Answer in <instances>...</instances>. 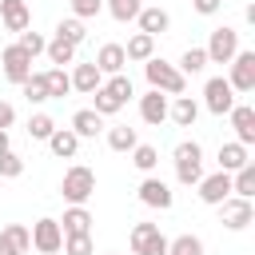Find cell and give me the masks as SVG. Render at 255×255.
<instances>
[{
	"mask_svg": "<svg viewBox=\"0 0 255 255\" xmlns=\"http://www.w3.org/2000/svg\"><path fill=\"white\" fill-rule=\"evenodd\" d=\"M143 76H147V88H155V92H163V96H183V92H187V76H183L175 64L159 60V56L143 60Z\"/></svg>",
	"mask_w": 255,
	"mask_h": 255,
	"instance_id": "1",
	"label": "cell"
},
{
	"mask_svg": "<svg viewBox=\"0 0 255 255\" xmlns=\"http://www.w3.org/2000/svg\"><path fill=\"white\" fill-rule=\"evenodd\" d=\"M171 163H175V179L183 187H195L203 179V147L195 139H179L171 151Z\"/></svg>",
	"mask_w": 255,
	"mask_h": 255,
	"instance_id": "2",
	"label": "cell"
},
{
	"mask_svg": "<svg viewBox=\"0 0 255 255\" xmlns=\"http://www.w3.org/2000/svg\"><path fill=\"white\" fill-rule=\"evenodd\" d=\"M60 195H64L68 203H88V199L96 195V171L84 167V163H72V167L64 171V179H60Z\"/></svg>",
	"mask_w": 255,
	"mask_h": 255,
	"instance_id": "3",
	"label": "cell"
},
{
	"mask_svg": "<svg viewBox=\"0 0 255 255\" xmlns=\"http://www.w3.org/2000/svg\"><path fill=\"white\" fill-rule=\"evenodd\" d=\"M128 243H131V255H167V235L159 231V223H135Z\"/></svg>",
	"mask_w": 255,
	"mask_h": 255,
	"instance_id": "4",
	"label": "cell"
},
{
	"mask_svg": "<svg viewBox=\"0 0 255 255\" xmlns=\"http://www.w3.org/2000/svg\"><path fill=\"white\" fill-rule=\"evenodd\" d=\"M207 64H231V56L239 52V32L231 24H219L211 28V40H207Z\"/></svg>",
	"mask_w": 255,
	"mask_h": 255,
	"instance_id": "5",
	"label": "cell"
},
{
	"mask_svg": "<svg viewBox=\"0 0 255 255\" xmlns=\"http://www.w3.org/2000/svg\"><path fill=\"white\" fill-rule=\"evenodd\" d=\"M227 84H231V92H255V52L251 48H239L235 56H231V72H227Z\"/></svg>",
	"mask_w": 255,
	"mask_h": 255,
	"instance_id": "6",
	"label": "cell"
},
{
	"mask_svg": "<svg viewBox=\"0 0 255 255\" xmlns=\"http://www.w3.org/2000/svg\"><path fill=\"white\" fill-rule=\"evenodd\" d=\"M219 223H223L227 231H243V227H251V223H255V207H251V199H243V195H227V199L219 203Z\"/></svg>",
	"mask_w": 255,
	"mask_h": 255,
	"instance_id": "7",
	"label": "cell"
},
{
	"mask_svg": "<svg viewBox=\"0 0 255 255\" xmlns=\"http://www.w3.org/2000/svg\"><path fill=\"white\" fill-rule=\"evenodd\" d=\"M28 235H32V247H36L40 255H56V251L64 247V231H60V219H52V215L36 219V223L28 227Z\"/></svg>",
	"mask_w": 255,
	"mask_h": 255,
	"instance_id": "8",
	"label": "cell"
},
{
	"mask_svg": "<svg viewBox=\"0 0 255 255\" xmlns=\"http://www.w3.org/2000/svg\"><path fill=\"white\" fill-rule=\"evenodd\" d=\"M0 72H4V80H8V84H16V88H20V84L32 76V56H28L20 44H8V48L0 52Z\"/></svg>",
	"mask_w": 255,
	"mask_h": 255,
	"instance_id": "9",
	"label": "cell"
},
{
	"mask_svg": "<svg viewBox=\"0 0 255 255\" xmlns=\"http://www.w3.org/2000/svg\"><path fill=\"white\" fill-rule=\"evenodd\" d=\"M203 108H207L211 116H227V112L235 108V92H231L227 76H211V80L203 84Z\"/></svg>",
	"mask_w": 255,
	"mask_h": 255,
	"instance_id": "10",
	"label": "cell"
},
{
	"mask_svg": "<svg viewBox=\"0 0 255 255\" xmlns=\"http://www.w3.org/2000/svg\"><path fill=\"white\" fill-rule=\"evenodd\" d=\"M139 203L143 207H155V211H167L171 203H175V191H171V183H163L159 175H143V183H139Z\"/></svg>",
	"mask_w": 255,
	"mask_h": 255,
	"instance_id": "11",
	"label": "cell"
},
{
	"mask_svg": "<svg viewBox=\"0 0 255 255\" xmlns=\"http://www.w3.org/2000/svg\"><path fill=\"white\" fill-rule=\"evenodd\" d=\"M195 187H199V199H203L207 207H219V203L231 195V171H211V175H203Z\"/></svg>",
	"mask_w": 255,
	"mask_h": 255,
	"instance_id": "12",
	"label": "cell"
},
{
	"mask_svg": "<svg viewBox=\"0 0 255 255\" xmlns=\"http://www.w3.org/2000/svg\"><path fill=\"white\" fill-rule=\"evenodd\" d=\"M227 120H231V128H235V139H239L243 147H251V143H255V108L235 100V108L227 112Z\"/></svg>",
	"mask_w": 255,
	"mask_h": 255,
	"instance_id": "13",
	"label": "cell"
},
{
	"mask_svg": "<svg viewBox=\"0 0 255 255\" xmlns=\"http://www.w3.org/2000/svg\"><path fill=\"white\" fill-rule=\"evenodd\" d=\"M0 24H4V32H24V28H32V8H28V0H0Z\"/></svg>",
	"mask_w": 255,
	"mask_h": 255,
	"instance_id": "14",
	"label": "cell"
},
{
	"mask_svg": "<svg viewBox=\"0 0 255 255\" xmlns=\"http://www.w3.org/2000/svg\"><path fill=\"white\" fill-rule=\"evenodd\" d=\"M68 80H72V92H80V96H92V92L104 84V72H100V68L88 60V64H72Z\"/></svg>",
	"mask_w": 255,
	"mask_h": 255,
	"instance_id": "15",
	"label": "cell"
},
{
	"mask_svg": "<svg viewBox=\"0 0 255 255\" xmlns=\"http://www.w3.org/2000/svg\"><path fill=\"white\" fill-rule=\"evenodd\" d=\"M139 120L151 124V128H159V124L167 120V96L155 92V88H147V92L139 96Z\"/></svg>",
	"mask_w": 255,
	"mask_h": 255,
	"instance_id": "16",
	"label": "cell"
},
{
	"mask_svg": "<svg viewBox=\"0 0 255 255\" xmlns=\"http://www.w3.org/2000/svg\"><path fill=\"white\" fill-rule=\"evenodd\" d=\"M92 211L84 207V203H68L64 207V219H60V231L64 235H92Z\"/></svg>",
	"mask_w": 255,
	"mask_h": 255,
	"instance_id": "17",
	"label": "cell"
},
{
	"mask_svg": "<svg viewBox=\"0 0 255 255\" xmlns=\"http://www.w3.org/2000/svg\"><path fill=\"white\" fill-rule=\"evenodd\" d=\"M135 24H139V32H147V36H163V32L171 28V16H167V8H159V4H143L139 16H135Z\"/></svg>",
	"mask_w": 255,
	"mask_h": 255,
	"instance_id": "18",
	"label": "cell"
},
{
	"mask_svg": "<svg viewBox=\"0 0 255 255\" xmlns=\"http://www.w3.org/2000/svg\"><path fill=\"white\" fill-rule=\"evenodd\" d=\"M28 247H32V235L24 223H8L0 231V255H28Z\"/></svg>",
	"mask_w": 255,
	"mask_h": 255,
	"instance_id": "19",
	"label": "cell"
},
{
	"mask_svg": "<svg viewBox=\"0 0 255 255\" xmlns=\"http://www.w3.org/2000/svg\"><path fill=\"white\" fill-rule=\"evenodd\" d=\"M104 76H116V72H124L128 68V56H124V44H100V52H96V60H92Z\"/></svg>",
	"mask_w": 255,
	"mask_h": 255,
	"instance_id": "20",
	"label": "cell"
},
{
	"mask_svg": "<svg viewBox=\"0 0 255 255\" xmlns=\"http://www.w3.org/2000/svg\"><path fill=\"white\" fill-rule=\"evenodd\" d=\"M44 143L52 147V155H56V159H76V151H80V135H76L72 128H56Z\"/></svg>",
	"mask_w": 255,
	"mask_h": 255,
	"instance_id": "21",
	"label": "cell"
},
{
	"mask_svg": "<svg viewBox=\"0 0 255 255\" xmlns=\"http://www.w3.org/2000/svg\"><path fill=\"white\" fill-rule=\"evenodd\" d=\"M167 120H171L175 128H195V120H199V104H195L191 96H175V104H167Z\"/></svg>",
	"mask_w": 255,
	"mask_h": 255,
	"instance_id": "22",
	"label": "cell"
},
{
	"mask_svg": "<svg viewBox=\"0 0 255 255\" xmlns=\"http://www.w3.org/2000/svg\"><path fill=\"white\" fill-rule=\"evenodd\" d=\"M72 131H76L80 139H96V135L104 131V116H100L96 108H80V112L72 116Z\"/></svg>",
	"mask_w": 255,
	"mask_h": 255,
	"instance_id": "23",
	"label": "cell"
},
{
	"mask_svg": "<svg viewBox=\"0 0 255 255\" xmlns=\"http://www.w3.org/2000/svg\"><path fill=\"white\" fill-rule=\"evenodd\" d=\"M124 56H128V64H143V60H151V56H155V36L135 32V36L124 44Z\"/></svg>",
	"mask_w": 255,
	"mask_h": 255,
	"instance_id": "24",
	"label": "cell"
},
{
	"mask_svg": "<svg viewBox=\"0 0 255 255\" xmlns=\"http://www.w3.org/2000/svg\"><path fill=\"white\" fill-rule=\"evenodd\" d=\"M215 159H219V171H239L251 155H247V147L239 139H227V143H219V155Z\"/></svg>",
	"mask_w": 255,
	"mask_h": 255,
	"instance_id": "25",
	"label": "cell"
},
{
	"mask_svg": "<svg viewBox=\"0 0 255 255\" xmlns=\"http://www.w3.org/2000/svg\"><path fill=\"white\" fill-rule=\"evenodd\" d=\"M44 56H48L56 68H68V64H76V44H68V40H60V36H52V40L44 44Z\"/></svg>",
	"mask_w": 255,
	"mask_h": 255,
	"instance_id": "26",
	"label": "cell"
},
{
	"mask_svg": "<svg viewBox=\"0 0 255 255\" xmlns=\"http://www.w3.org/2000/svg\"><path fill=\"white\" fill-rule=\"evenodd\" d=\"M231 195L255 199V163H251V159H247L239 171H231Z\"/></svg>",
	"mask_w": 255,
	"mask_h": 255,
	"instance_id": "27",
	"label": "cell"
},
{
	"mask_svg": "<svg viewBox=\"0 0 255 255\" xmlns=\"http://www.w3.org/2000/svg\"><path fill=\"white\" fill-rule=\"evenodd\" d=\"M139 8H143V0H104V12H108L116 24L135 20V16H139Z\"/></svg>",
	"mask_w": 255,
	"mask_h": 255,
	"instance_id": "28",
	"label": "cell"
},
{
	"mask_svg": "<svg viewBox=\"0 0 255 255\" xmlns=\"http://www.w3.org/2000/svg\"><path fill=\"white\" fill-rule=\"evenodd\" d=\"M56 36H60V40H68V44H76V48H80V44H84V40H88V28H84V20H76V16H64V20H60V24H56Z\"/></svg>",
	"mask_w": 255,
	"mask_h": 255,
	"instance_id": "29",
	"label": "cell"
},
{
	"mask_svg": "<svg viewBox=\"0 0 255 255\" xmlns=\"http://www.w3.org/2000/svg\"><path fill=\"white\" fill-rule=\"evenodd\" d=\"M44 84H48V100H64V96L72 92V80H68L64 68H48V72H44Z\"/></svg>",
	"mask_w": 255,
	"mask_h": 255,
	"instance_id": "30",
	"label": "cell"
},
{
	"mask_svg": "<svg viewBox=\"0 0 255 255\" xmlns=\"http://www.w3.org/2000/svg\"><path fill=\"white\" fill-rule=\"evenodd\" d=\"M135 143H139L135 128H128V124H120V128H108V147H112V151H131Z\"/></svg>",
	"mask_w": 255,
	"mask_h": 255,
	"instance_id": "31",
	"label": "cell"
},
{
	"mask_svg": "<svg viewBox=\"0 0 255 255\" xmlns=\"http://www.w3.org/2000/svg\"><path fill=\"white\" fill-rule=\"evenodd\" d=\"M167 255H203V239L191 235V231H183V235L167 239Z\"/></svg>",
	"mask_w": 255,
	"mask_h": 255,
	"instance_id": "32",
	"label": "cell"
},
{
	"mask_svg": "<svg viewBox=\"0 0 255 255\" xmlns=\"http://www.w3.org/2000/svg\"><path fill=\"white\" fill-rule=\"evenodd\" d=\"M20 92H24V100H28V104H48V84H44V72H32V76L20 84Z\"/></svg>",
	"mask_w": 255,
	"mask_h": 255,
	"instance_id": "33",
	"label": "cell"
},
{
	"mask_svg": "<svg viewBox=\"0 0 255 255\" xmlns=\"http://www.w3.org/2000/svg\"><path fill=\"white\" fill-rule=\"evenodd\" d=\"M131 163H135L143 175H151V171L159 167V151H155L151 143H135V147H131Z\"/></svg>",
	"mask_w": 255,
	"mask_h": 255,
	"instance_id": "34",
	"label": "cell"
},
{
	"mask_svg": "<svg viewBox=\"0 0 255 255\" xmlns=\"http://www.w3.org/2000/svg\"><path fill=\"white\" fill-rule=\"evenodd\" d=\"M175 68H179L183 76H199V72L207 68V52H203V48H187V52L179 56V64H175Z\"/></svg>",
	"mask_w": 255,
	"mask_h": 255,
	"instance_id": "35",
	"label": "cell"
},
{
	"mask_svg": "<svg viewBox=\"0 0 255 255\" xmlns=\"http://www.w3.org/2000/svg\"><path fill=\"white\" fill-rule=\"evenodd\" d=\"M52 131H56V120L48 112H32L28 116V139H48Z\"/></svg>",
	"mask_w": 255,
	"mask_h": 255,
	"instance_id": "36",
	"label": "cell"
},
{
	"mask_svg": "<svg viewBox=\"0 0 255 255\" xmlns=\"http://www.w3.org/2000/svg\"><path fill=\"white\" fill-rule=\"evenodd\" d=\"M104 88H108V92H112L120 104H128V100L135 96V88H131V80H128L124 72H116V76H104Z\"/></svg>",
	"mask_w": 255,
	"mask_h": 255,
	"instance_id": "37",
	"label": "cell"
},
{
	"mask_svg": "<svg viewBox=\"0 0 255 255\" xmlns=\"http://www.w3.org/2000/svg\"><path fill=\"white\" fill-rule=\"evenodd\" d=\"M92 100H96V104H92V108H96V112H100V116H116V112H120V108H124V104H120V100H116V96H112V92H108V88H104V84H100V88H96V92H92Z\"/></svg>",
	"mask_w": 255,
	"mask_h": 255,
	"instance_id": "38",
	"label": "cell"
},
{
	"mask_svg": "<svg viewBox=\"0 0 255 255\" xmlns=\"http://www.w3.org/2000/svg\"><path fill=\"white\" fill-rule=\"evenodd\" d=\"M64 255H96V243L92 235H64Z\"/></svg>",
	"mask_w": 255,
	"mask_h": 255,
	"instance_id": "39",
	"label": "cell"
},
{
	"mask_svg": "<svg viewBox=\"0 0 255 255\" xmlns=\"http://www.w3.org/2000/svg\"><path fill=\"white\" fill-rule=\"evenodd\" d=\"M16 44L36 60V56H44V44H48V40H44L40 32H28V28H24V32H16Z\"/></svg>",
	"mask_w": 255,
	"mask_h": 255,
	"instance_id": "40",
	"label": "cell"
},
{
	"mask_svg": "<svg viewBox=\"0 0 255 255\" xmlns=\"http://www.w3.org/2000/svg\"><path fill=\"white\" fill-rule=\"evenodd\" d=\"M16 175H24V159L8 147V151H0V179H16Z\"/></svg>",
	"mask_w": 255,
	"mask_h": 255,
	"instance_id": "41",
	"label": "cell"
},
{
	"mask_svg": "<svg viewBox=\"0 0 255 255\" xmlns=\"http://www.w3.org/2000/svg\"><path fill=\"white\" fill-rule=\"evenodd\" d=\"M104 12V0H72V16L76 20H92Z\"/></svg>",
	"mask_w": 255,
	"mask_h": 255,
	"instance_id": "42",
	"label": "cell"
},
{
	"mask_svg": "<svg viewBox=\"0 0 255 255\" xmlns=\"http://www.w3.org/2000/svg\"><path fill=\"white\" fill-rule=\"evenodd\" d=\"M223 4H227V0H191V8H195L199 16H215V12H223Z\"/></svg>",
	"mask_w": 255,
	"mask_h": 255,
	"instance_id": "43",
	"label": "cell"
},
{
	"mask_svg": "<svg viewBox=\"0 0 255 255\" xmlns=\"http://www.w3.org/2000/svg\"><path fill=\"white\" fill-rule=\"evenodd\" d=\"M12 124H16V108L8 100H0V128H12Z\"/></svg>",
	"mask_w": 255,
	"mask_h": 255,
	"instance_id": "44",
	"label": "cell"
},
{
	"mask_svg": "<svg viewBox=\"0 0 255 255\" xmlns=\"http://www.w3.org/2000/svg\"><path fill=\"white\" fill-rule=\"evenodd\" d=\"M12 147V135H8V128H0V151H8Z\"/></svg>",
	"mask_w": 255,
	"mask_h": 255,
	"instance_id": "45",
	"label": "cell"
},
{
	"mask_svg": "<svg viewBox=\"0 0 255 255\" xmlns=\"http://www.w3.org/2000/svg\"><path fill=\"white\" fill-rule=\"evenodd\" d=\"M104 255H116V251H104Z\"/></svg>",
	"mask_w": 255,
	"mask_h": 255,
	"instance_id": "46",
	"label": "cell"
}]
</instances>
